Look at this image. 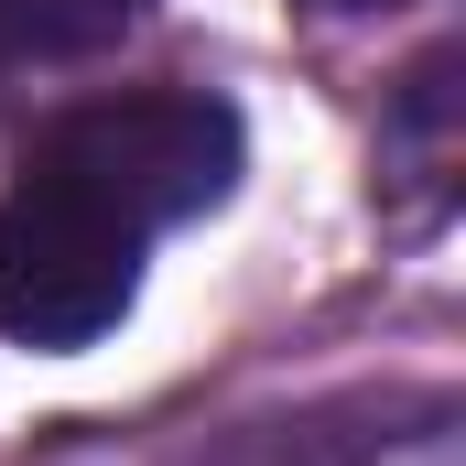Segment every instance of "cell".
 <instances>
[{
    "mask_svg": "<svg viewBox=\"0 0 466 466\" xmlns=\"http://www.w3.org/2000/svg\"><path fill=\"white\" fill-rule=\"evenodd\" d=\"M141 22V0H0V66H66Z\"/></svg>",
    "mask_w": 466,
    "mask_h": 466,
    "instance_id": "277c9868",
    "label": "cell"
},
{
    "mask_svg": "<svg viewBox=\"0 0 466 466\" xmlns=\"http://www.w3.org/2000/svg\"><path fill=\"white\" fill-rule=\"evenodd\" d=\"M304 11H380V0H304Z\"/></svg>",
    "mask_w": 466,
    "mask_h": 466,
    "instance_id": "5b68a950",
    "label": "cell"
},
{
    "mask_svg": "<svg viewBox=\"0 0 466 466\" xmlns=\"http://www.w3.org/2000/svg\"><path fill=\"white\" fill-rule=\"evenodd\" d=\"M33 163H55L66 185H87L98 207H119L130 228H174L196 207H218L238 174V119L228 98H196V87H141V98H98V109H66Z\"/></svg>",
    "mask_w": 466,
    "mask_h": 466,
    "instance_id": "7a4b0ae2",
    "label": "cell"
},
{
    "mask_svg": "<svg viewBox=\"0 0 466 466\" xmlns=\"http://www.w3.org/2000/svg\"><path fill=\"white\" fill-rule=\"evenodd\" d=\"M218 466H456V412L423 401L412 434L390 412H304V423H249Z\"/></svg>",
    "mask_w": 466,
    "mask_h": 466,
    "instance_id": "3957f363",
    "label": "cell"
},
{
    "mask_svg": "<svg viewBox=\"0 0 466 466\" xmlns=\"http://www.w3.org/2000/svg\"><path fill=\"white\" fill-rule=\"evenodd\" d=\"M130 282H141V228L87 185H66L55 163H22V185L0 196V337L87 348L130 315Z\"/></svg>",
    "mask_w": 466,
    "mask_h": 466,
    "instance_id": "6da1fadb",
    "label": "cell"
}]
</instances>
